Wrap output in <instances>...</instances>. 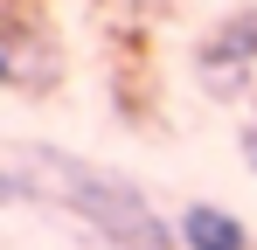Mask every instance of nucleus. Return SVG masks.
Wrapping results in <instances>:
<instances>
[{"instance_id": "obj_1", "label": "nucleus", "mask_w": 257, "mask_h": 250, "mask_svg": "<svg viewBox=\"0 0 257 250\" xmlns=\"http://www.w3.org/2000/svg\"><path fill=\"white\" fill-rule=\"evenodd\" d=\"M35 188L56 208H70L104 250H174V229L146 202V188L84 160V153H70V146H35Z\"/></svg>"}, {"instance_id": "obj_2", "label": "nucleus", "mask_w": 257, "mask_h": 250, "mask_svg": "<svg viewBox=\"0 0 257 250\" xmlns=\"http://www.w3.org/2000/svg\"><path fill=\"white\" fill-rule=\"evenodd\" d=\"M250 70H257V14L243 7V14L215 21L209 35H202V49H195V77H202L209 97H243Z\"/></svg>"}, {"instance_id": "obj_3", "label": "nucleus", "mask_w": 257, "mask_h": 250, "mask_svg": "<svg viewBox=\"0 0 257 250\" xmlns=\"http://www.w3.org/2000/svg\"><path fill=\"white\" fill-rule=\"evenodd\" d=\"M181 250H250V229L222 202H188L181 208Z\"/></svg>"}, {"instance_id": "obj_4", "label": "nucleus", "mask_w": 257, "mask_h": 250, "mask_svg": "<svg viewBox=\"0 0 257 250\" xmlns=\"http://www.w3.org/2000/svg\"><path fill=\"white\" fill-rule=\"evenodd\" d=\"M21 35H28V21H21L14 7H0V56H14V49H21Z\"/></svg>"}, {"instance_id": "obj_5", "label": "nucleus", "mask_w": 257, "mask_h": 250, "mask_svg": "<svg viewBox=\"0 0 257 250\" xmlns=\"http://www.w3.org/2000/svg\"><path fill=\"white\" fill-rule=\"evenodd\" d=\"M28 195H35V188H28V181H21V174H7V167H0V208H14V202H28Z\"/></svg>"}, {"instance_id": "obj_6", "label": "nucleus", "mask_w": 257, "mask_h": 250, "mask_svg": "<svg viewBox=\"0 0 257 250\" xmlns=\"http://www.w3.org/2000/svg\"><path fill=\"white\" fill-rule=\"evenodd\" d=\"M0 83H14V56H0Z\"/></svg>"}, {"instance_id": "obj_7", "label": "nucleus", "mask_w": 257, "mask_h": 250, "mask_svg": "<svg viewBox=\"0 0 257 250\" xmlns=\"http://www.w3.org/2000/svg\"><path fill=\"white\" fill-rule=\"evenodd\" d=\"M250 104H257V97H250ZM250 125H257V111H250Z\"/></svg>"}]
</instances>
